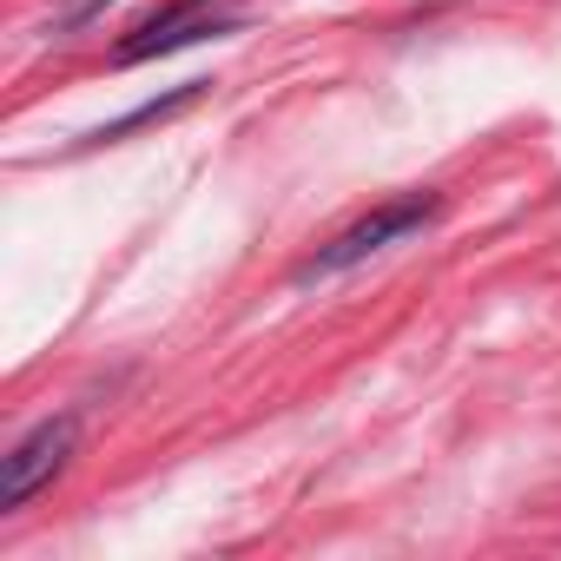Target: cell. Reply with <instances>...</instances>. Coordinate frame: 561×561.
I'll return each instance as SVG.
<instances>
[{
    "mask_svg": "<svg viewBox=\"0 0 561 561\" xmlns=\"http://www.w3.org/2000/svg\"><path fill=\"white\" fill-rule=\"evenodd\" d=\"M218 34H238V21H185V27L152 34V41H119V67L159 60V54H172V47H198V41H218Z\"/></svg>",
    "mask_w": 561,
    "mask_h": 561,
    "instance_id": "4",
    "label": "cell"
},
{
    "mask_svg": "<svg viewBox=\"0 0 561 561\" xmlns=\"http://www.w3.org/2000/svg\"><path fill=\"white\" fill-rule=\"evenodd\" d=\"M198 8L205 0H165L159 14H146L139 27H133V41H152V34H172V27H185V21H198Z\"/></svg>",
    "mask_w": 561,
    "mask_h": 561,
    "instance_id": "5",
    "label": "cell"
},
{
    "mask_svg": "<svg viewBox=\"0 0 561 561\" xmlns=\"http://www.w3.org/2000/svg\"><path fill=\"white\" fill-rule=\"evenodd\" d=\"M73 436H80V423H73V416H54V423H41L34 436H21L8 456H0V515H21L27 495L67 469Z\"/></svg>",
    "mask_w": 561,
    "mask_h": 561,
    "instance_id": "2",
    "label": "cell"
},
{
    "mask_svg": "<svg viewBox=\"0 0 561 561\" xmlns=\"http://www.w3.org/2000/svg\"><path fill=\"white\" fill-rule=\"evenodd\" d=\"M436 211H443V198H436V192H410V198H390V205H377L370 218H357L351 231H337L331 244H318V251L298 264V285H324V277H344V271H357L364 257H377V251L403 244L410 231H423Z\"/></svg>",
    "mask_w": 561,
    "mask_h": 561,
    "instance_id": "1",
    "label": "cell"
},
{
    "mask_svg": "<svg viewBox=\"0 0 561 561\" xmlns=\"http://www.w3.org/2000/svg\"><path fill=\"white\" fill-rule=\"evenodd\" d=\"M198 93H205V80H185V87H172V93H159V100H146V106H133V113L106 119V126H93V133H87V146H113V139H126V133H139V126H165V119H172V113H185Z\"/></svg>",
    "mask_w": 561,
    "mask_h": 561,
    "instance_id": "3",
    "label": "cell"
}]
</instances>
